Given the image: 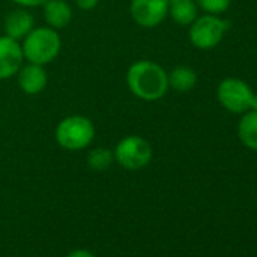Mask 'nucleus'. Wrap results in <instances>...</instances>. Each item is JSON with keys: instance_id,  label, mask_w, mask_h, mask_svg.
Here are the masks:
<instances>
[{"instance_id": "nucleus-5", "label": "nucleus", "mask_w": 257, "mask_h": 257, "mask_svg": "<svg viewBox=\"0 0 257 257\" xmlns=\"http://www.w3.org/2000/svg\"><path fill=\"white\" fill-rule=\"evenodd\" d=\"M228 31V23L215 14L198 16L189 25V41L200 50H210L216 47Z\"/></svg>"}, {"instance_id": "nucleus-1", "label": "nucleus", "mask_w": 257, "mask_h": 257, "mask_svg": "<svg viewBox=\"0 0 257 257\" xmlns=\"http://www.w3.org/2000/svg\"><path fill=\"white\" fill-rule=\"evenodd\" d=\"M125 80L131 92L146 101H156L170 89L168 73L153 61H138L132 64Z\"/></svg>"}, {"instance_id": "nucleus-16", "label": "nucleus", "mask_w": 257, "mask_h": 257, "mask_svg": "<svg viewBox=\"0 0 257 257\" xmlns=\"http://www.w3.org/2000/svg\"><path fill=\"white\" fill-rule=\"evenodd\" d=\"M195 4L198 10H201L206 14L221 16L230 8L231 0H195Z\"/></svg>"}, {"instance_id": "nucleus-6", "label": "nucleus", "mask_w": 257, "mask_h": 257, "mask_svg": "<svg viewBox=\"0 0 257 257\" xmlns=\"http://www.w3.org/2000/svg\"><path fill=\"white\" fill-rule=\"evenodd\" d=\"M152 146L141 137L131 135L122 138L113 152V159L125 170H141L152 161Z\"/></svg>"}, {"instance_id": "nucleus-8", "label": "nucleus", "mask_w": 257, "mask_h": 257, "mask_svg": "<svg viewBox=\"0 0 257 257\" xmlns=\"http://www.w3.org/2000/svg\"><path fill=\"white\" fill-rule=\"evenodd\" d=\"M23 50L22 46L10 38L0 37V80L10 79L19 73L23 64Z\"/></svg>"}, {"instance_id": "nucleus-12", "label": "nucleus", "mask_w": 257, "mask_h": 257, "mask_svg": "<svg viewBox=\"0 0 257 257\" xmlns=\"http://www.w3.org/2000/svg\"><path fill=\"white\" fill-rule=\"evenodd\" d=\"M237 138L245 149L257 153V109H249L240 115Z\"/></svg>"}, {"instance_id": "nucleus-7", "label": "nucleus", "mask_w": 257, "mask_h": 257, "mask_svg": "<svg viewBox=\"0 0 257 257\" xmlns=\"http://www.w3.org/2000/svg\"><path fill=\"white\" fill-rule=\"evenodd\" d=\"M132 19L143 28H156L168 16V0H132Z\"/></svg>"}, {"instance_id": "nucleus-14", "label": "nucleus", "mask_w": 257, "mask_h": 257, "mask_svg": "<svg viewBox=\"0 0 257 257\" xmlns=\"http://www.w3.org/2000/svg\"><path fill=\"white\" fill-rule=\"evenodd\" d=\"M168 85L177 92H188L197 85V73L186 65H179L168 73Z\"/></svg>"}, {"instance_id": "nucleus-10", "label": "nucleus", "mask_w": 257, "mask_h": 257, "mask_svg": "<svg viewBox=\"0 0 257 257\" xmlns=\"http://www.w3.org/2000/svg\"><path fill=\"white\" fill-rule=\"evenodd\" d=\"M34 29V17L25 10L11 11L5 17V34L7 37L19 41L25 38Z\"/></svg>"}, {"instance_id": "nucleus-20", "label": "nucleus", "mask_w": 257, "mask_h": 257, "mask_svg": "<svg viewBox=\"0 0 257 257\" xmlns=\"http://www.w3.org/2000/svg\"><path fill=\"white\" fill-rule=\"evenodd\" d=\"M255 55H257V47H255Z\"/></svg>"}, {"instance_id": "nucleus-2", "label": "nucleus", "mask_w": 257, "mask_h": 257, "mask_svg": "<svg viewBox=\"0 0 257 257\" xmlns=\"http://www.w3.org/2000/svg\"><path fill=\"white\" fill-rule=\"evenodd\" d=\"M23 56L37 65H46L52 62L61 50L59 34L52 28H37L32 29L22 46Z\"/></svg>"}, {"instance_id": "nucleus-4", "label": "nucleus", "mask_w": 257, "mask_h": 257, "mask_svg": "<svg viewBox=\"0 0 257 257\" xmlns=\"http://www.w3.org/2000/svg\"><path fill=\"white\" fill-rule=\"evenodd\" d=\"M95 135V128L91 119L82 115H71L64 118L56 127L58 144L70 152L83 150L88 147Z\"/></svg>"}, {"instance_id": "nucleus-18", "label": "nucleus", "mask_w": 257, "mask_h": 257, "mask_svg": "<svg viewBox=\"0 0 257 257\" xmlns=\"http://www.w3.org/2000/svg\"><path fill=\"white\" fill-rule=\"evenodd\" d=\"M76 5L83 11H89L98 5V0H76Z\"/></svg>"}, {"instance_id": "nucleus-9", "label": "nucleus", "mask_w": 257, "mask_h": 257, "mask_svg": "<svg viewBox=\"0 0 257 257\" xmlns=\"http://www.w3.org/2000/svg\"><path fill=\"white\" fill-rule=\"evenodd\" d=\"M19 85L23 92L34 95L41 92L47 85V73L43 65L28 64L19 70Z\"/></svg>"}, {"instance_id": "nucleus-11", "label": "nucleus", "mask_w": 257, "mask_h": 257, "mask_svg": "<svg viewBox=\"0 0 257 257\" xmlns=\"http://www.w3.org/2000/svg\"><path fill=\"white\" fill-rule=\"evenodd\" d=\"M44 7V20L52 29H64L73 19V11L65 0H47Z\"/></svg>"}, {"instance_id": "nucleus-19", "label": "nucleus", "mask_w": 257, "mask_h": 257, "mask_svg": "<svg viewBox=\"0 0 257 257\" xmlns=\"http://www.w3.org/2000/svg\"><path fill=\"white\" fill-rule=\"evenodd\" d=\"M68 257H95V255L88 249H74L68 254Z\"/></svg>"}, {"instance_id": "nucleus-3", "label": "nucleus", "mask_w": 257, "mask_h": 257, "mask_svg": "<svg viewBox=\"0 0 257 257\" xmlns=\"http://www.w3.org/2000/svg\"><path fill=\"white\" fill-rule=\"evenodd\" d=\"M216 97L219 104L230 113L242 115L249 109H255L257 94L251 86L237 77H225L216 88Z\"/></svg>"}, {"instance_id": "nucleus-17", "label": "nucleus", "mask_w": 257, "mask_h": 257, "mask_svg": "<svg viewBox=\"0 0 257 257\" xmlns=\"http://www.w3.org/2000/svg\"><path fill=\"white\" fill-rule=\"evenodd\" d=\"M13 2L25 8H35V7H43L47 0H13Z\"/></svg>"}, {"instance_id": "nucleus-15", "label": "nucleus", "mask_w": 257, "mask_h": 257, "mask_svg": "<svg viewBox=\"0 0 257 257\" xmlns=\"http://www.w3.org/2000/svg\"><path fill=\"white\" fill-rule=\"evenodd\" d=\"M113 162V153L106 147H97L88 155V165L94 171H104Z\"/></svg>"}, {"instance_id": "nucleus-13", "label": "nucleus", "mask_w": 257, "mask_h": 257, "mask_svg": "<svg viewBox=\"0 0 257 257\" xmlns=\"http://www.w3.org/2000/svg\"><path fill=\"white\" fill-rule=\"evenodd\" d=\"M168 16L177 25L189 26L198 17V7L195 0H168Z\"/></svg>"}]
</instances>
